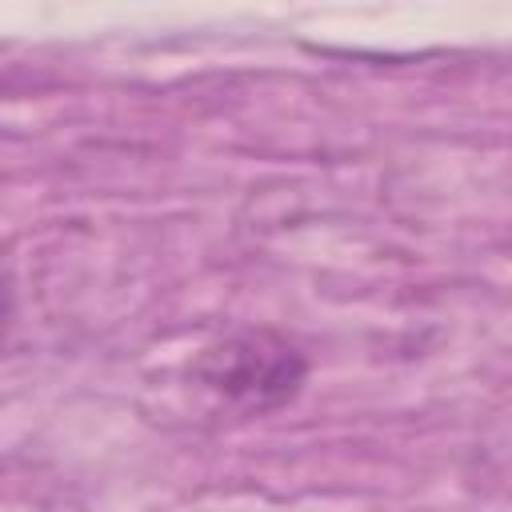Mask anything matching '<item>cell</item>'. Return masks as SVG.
<instances>
[{
    "label": "cell",
    "instance_id": "cell-1",
    "mask_svg": "<svg viewBox=\"0 0 512 512\" xmlns=\"http://www.w3.org/2000/svg\"><path fill=\"white\" fill-rule=\"evenodd\" d=\"M308 360L296 344L276 332H236L196 352L192 380L236 412L260 416L296 400L304 388Z\"/></svg>",
    "mask_w": 512,
    "mask_h": 512
}]
</instances>
